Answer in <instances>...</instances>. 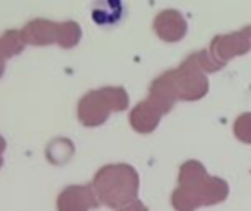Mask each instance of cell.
<instances>
[{
    "label": "cell",
    "instance_id": "obj_1",
    "mask_svg": "<svg viewBox=\"0 0 251 211\" xmlns=\"http://www.w3.org/2000/svg\"><path fill=\"white\" fill-rule=\"evenodd\" d=\"M127 105L129 97L123 87H103L83 96L78 103V118L84 126H99L111 111H123Z\"/></svg>",
    "mask_w": 251,
    "mask_h": 211
},
{
    "label": "cell",
    "instance_id": "obj_2",
    "mask_svg": "<svg viewBox=\"0 0 251 211\" xmlns=\"http://www.w3.org/2000/svg\"><path fill=\"white\" fill-rule=\"evenodd\" d=\"M251 43L242 31L229 33V34H219L213 39L210 46V53L217 64L222 67L232 58L245 55L250 52Z\"/></svg>",
    "mask_w": 251,
    "mask_h": 211
},
{
    "label": "cell",
    "instance_id": "obj_3",
    "mask_svg": "<svg viewBox=\"0 0 251 211\" xmlns=\"http://www.w3.org/2000/svg\"><path fill=\"white\" fill-rule=\"evenodd\" d=\"M155 34L167 43L180 42L188 33L185 17L176 9H164L154 18Z\"/></svg>",
    "mask_w": 251,
    "mask_h": 211
},
{
    "label": "cell",
    "instance_id": "obj_4",
    "mask_svg": "<svg viewBox=\"0 0 251 211\" xmlns=\"http://www.w3.org/2000/svg\"><path fill=\"white\" fill-rule=\"evenodd\" d=\"M58 28H59L58 23L37 18L30 21L21 30V33L25 43H31L36 46H46L58 42Z\"/></svg>",
    "mask_w": 251,
    "mask_h": 211
},
{
    "label": "cell",
    "instance_id": "obj_5",
    "mask_svg": "<svg viewBox=\"0 0 251 211\" xmlns=\"http://www.w3.org/2000/svg\"><path fill=\"white\" fill-rule=\"evenodd\" d=\"M161 114H163V111L158 105L154 100L148 99L145 102H141L132 111L130 123L139 132H151L152 129L157 127Z\"/></svg>",
    "mask_w": 251,
    "mask_h": 211
},
{
    "label": "cell",
    "instance_id": "obj_6",
    "mask_svg": "<svg viewBox=\"0 0 251 211\" xmlns=\"http://www.w3.org/2000/svg\"><path fill=\"white\" fill-rule=\"evenodd\" d=\"M81 39V27L75 21L59 23L58 28V45L64 49L74 47Z\"/></svg>",
    "mask_w": 251,
    "mask_h": 211
},
{
    "label": "cell",
    "instance_id": "obj_7",
    "mask_svg": "<svg viewBox=\"0 0 251 211\" xmlns=\"http://www.w3.org/2000/svg\"><path fill=\"white\" fill-rule=\"evenodd\" d=\"M24 37L21 31L9 30L2 37H0V49H2L5 58H11L14 55H18L24 50Z\"/></svg>",
    "mask_w": 251,
    "mask_h": 211
},
{
    "label": "cell",
    "instance_id": "obj_8",
    "mask_svg": "<svg viewBox=\"0 0 251 211\" xmlns=\"http://www.w3.org/2000/svg\"><path fill=\"white\" fill-rule=\"evenodd\" d=\"M236 136L244 139V142H251V114H242L235 123Z\"/></svg>",
    "mask_w": 251,
    "mask_h": 211
},
{
    "label": "cell",
    "instance_id": "obj_9",
    "mask_svg": "<svg viewBox=\"0 0 251 211\" xmlns=\"http://www.w3.org/2000/svg\"><path fill=\"white\" fill-rule=\"evenodd\" d=\"M5 55H3V52H2V49H0V75L3 74V70H5Z\"/></svg>",
    "mask_w": 251,
    "mask_h": 211
},
{
    "label": "cell",
    "instance_id": "obj_10",
    "mask_svg": "<svg viewBox=\"0 0 251 211\" xmlns=\"http://www.w3.org/2000/svg\"><path fill=\"white\" fill-rule=\"evenodd\" d=\"M5 146H6V143H5V139H3L2 136H0V165H2V163H3V160H2V152H3Z\"/></svg>",
    "mask_w": 251,
    "mask_h": 211
},
{
    "label": "cell",
    "instance_id": "obj_11",
    "mask_svg": "<svg viewBox=\"0 0 251 211\" xmlns=\"http://www.w3.org/2000/svg\"><path fill=\"white\" fill-rule=\"evenodd\" d=\"M245 36H247V39L250 40V43H251V25H248V27H244L242 30H241Z\"/></svg>",
    "mask_w": 251,
    "mask_h": 211
}]
</instances>
